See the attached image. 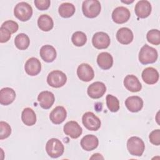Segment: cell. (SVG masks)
<instances>
[{
	"mask_svg": "<svg viewBox=\"0 0 160 160\" xmlns=\"http://www.w3.org/2000/svg\"><path fill=\"white\" fill-rule=\"evenodd\" d=\"M77 75L80 80L84 82H89L94 78V72L89 64L82 63L77 69Z\"/></svg>",
	"mask_w": 160,
	"mask_h": 160,
	"instance_id": "obj_11",
	"label": "cell"
},
{
	"mask_svg": "<svg viewBox=\"0 0 160 160\" xmlns=\"http://www.w3.org/2000/svg\"><path fill=\"white\" fill-rule=\"evenodd\" d=\"M99 144L98 138L92 134H88L84 136L81 140V146L83 149L90 151L95 149Z\"/></svg>",
	"mask_w": 160,
	"mask_h": 160,
	"instance_id": "obj_20",
	"label": "cell"
},
{
	"mask_svg": "<svg viewBox=\"0 0 160 160\" xmlns=\"http://www.w3.org/2000/svg\"><path fill=\"white\" fill-rule=\"evenodd\" d=\"M101 9L100 2L98 0H86L83 1L82 11L84 15L88 18L97 17Z\"/></svg>",
	"mask_w": 160,
	"mask_h": 160,
	"instance_id": "obj_2",
	"label": "cell"
},
{
	"mask_svg": "<svg viewBox=\"0 0 160 160\" xmlns=\"http://www.w3.org/2000/svg\"><path fill=\"white\" fill-rule=\"evenodd\" d=\"M124 85L128 91L132 92H139L142 89V85L138 78L132 74L127 75L125 77Z\"/></svg>",
	"mask_w": 160,
	"mask_h": 160,
	"instance_id": "obj_16",
	"label": "cell"
},
{
	"mask_svg": "<svg viewBox=\"0 0 160 160\" xmlns=\"http://www.w3.org/2000/svg\"><path fill=\"white\" fill-rule=\"evenodd\" d=\"M14 14L16 18L21 21H28L32 15V8L26 2L18 3L14 9Z\"/></svg>",
	"mask_w": 160,
	"mask_h": 160,
	"instance_id": "obj_5",
	"label": "cell"
},
{
	"mask_svg": "<svg viewBox=\"0 0 160 160\" xmlns=\"http://www.w3.org/2000/svg\"><path fill=\"white\" fill-rule=\"evenodd\" d=\"M133 33L128 28H121L116 33V39L122 44H129L133 40Z\"/></svg>",
	"mask_w": 160,
	"mask_h": 160,
	"instance_id": "obj_22",
	"label": "cell"
},
{
	"mask_svg": "<svg viewBox=\"0 0 160 160\" xmlns=\"http://www.w3.org/2000/svg\"><path fill=\"white\" fill-rule=\"evenodd\" d=\"M76 8L74 5L69 2H64L61 4L58 8L59 15L64 18L71 17L75 12Z\"/></svg>",
	"mask_w": 160,
	"mask_h": 160,
	"instance_id": "obj_27",
	"label": "cell"
},
{
	"mask_svg": "<svg viewBox=\"0 0 160 160\" xmlns=\"http://www.w3.org/2000/svg\"><path fill=\"white\" fill-rule=\"evenodd\" d=\"M16 98V92L11 88H4L0 91V103L2 105L8 106L11 104Z\"/></svg>",
	"mask_w": 160,
	"mask_h": 160,
	"instance_id": "obj_23",
	"label": "cell"
},
{
	"mask_svg": "<svg viewBox=\"0 0 160 160\" xmlns=\"http://www.w3.org/2000/svg\"><path fill=\"white\" fill-rule=\"evenodd\" d=\"M11 134V128L8 123L4 121L0 122V139L8 138Z\"/></svg>",
	"mask_w": 160,
	"mask_h": 160,
	"instance_id": "obj_32",
	"label": "cell"
},
{
	"mask_svg": "<svg viewBox=\"0 0 160 160\" xmlns=\"http://www.w3.org/2000/svg\"><path fill=\"white\" fill-rule=\"evenodd\" d=\"M14 44L18 49L25 50L29 47L30 40L28 35L24 33H20L15 37Z\"/></svg>",
	"mask_w": 160,
	"mask_h": 160,
	"instance_id": "obj_28",
	"label": "cell"
},
{
	"mask_svg": "<svg viewBox=\"0 0 160 160\" xmlns=\"http://www.w3.org/2000/svg\"><path fill=\"white\" fill-rule=\"evenodd\" d=\"M39 53L42 59L46 62H51L54 61L57 56L55 48L49 44L42 46Z\"/></svg>",
	"mask_w": 160,
	"mask_h": 160,
	"instance_id": "obj_21",
	"label": "cell"
},
{
	"mask_svg": "<svg viewBox=\"0 0 160 160\" xmlns=\"http://www.w3.org/2000/svg\"><path fill=\"white\" fill-rule=\"evenodd\" d=\"M71 41L74 45L78 47H81L86 43L87 36L85 33L82 31H76L72 35Z\"/></svg>",
	"mask_w": 160,
	"mask_h": 160,
	"instance_id": "obj_29",
	"label": "cell"
},
{
	"mask_svg": "<svg viewBox=\"0 0 160 160\" xmlns=\"http://www.w3.org/2000/svg\"><path fill=\"white\" fill-rule=\"evenodd\" d=\"M130 16L129 10L124 6L115 8L112 13V19L117 24H123L127 22L129 19Z\"/></svg>",
	"mask_w": 160,
	"mask_h": 160,
	"instance_id": "obj_10",
	"label": "cell"
},
{
	"mask_svg": "<svg viewBox=\"0 0 160 160\" xmlns=\"http://www.w3.org/2000/svg\"><path fill=\"white\" fill-rule=\"evenodd\" d=\"M125 105L129 111L137 112L142 109L143 107V101L142 98L138 96H132L126 99Z\"/></svg>",
	"mask_w": 160,
	"mask_h": 160,
	"instance_id": "obj_18",
	"label": "cell"
},
{
	"mask_svg": "<svg viewBox=\"0 0 160 160\" xmlns=\"http://www.w3.org/2000/svg\"><path fill=\"white\" fill-rule=\"evenodd\" d=\"M97 62L101 69L107 70L112 66L113 58L109 52H102L98 54Z\"/></svg>",
	"mask_w": 160,
	"mask_h": 160,
	"instance_id": "obj_24",
	"label": "cell"
},
{
	"mask_svg": "<svg viewBox=\"0 0 160 160\" xmlns=\"http://www.w3.org/2000/svg\"><path fill=\"white\" fill-rule=\"evenodd\" d=\"M67 81V76L62 71L54 70L49 73L47 77L48 84L55 88H59L63 86Z\"/></svg>",
	"mask_w": 160,
	"mask_h": 160,
	"instance_id": "obj_6",
	"label": "cell"
},
{
	"mask_svg": "<svg viewBox=\"0 0 160 160\" xmlns=\"http://www.w3.org/2000/svg\"><path fill=\"white\" fill-rule=\"evenodd\" d=\"M11 33L7 29L1 27L0 28V42L1 43L8 42L11 38Z\"/></svg>",
	"mask_w": 160,
	"mask_h": 160,
	"instance_id": "obj_35",
	"label": "cell"
},
{
	"mask_svg": "<svg viewBox=\"0 0 160 160\" xmlns=\"http://www.w3.org/2000/svg\"><path fill=\"white\" fill-rule=\"evenodd\" d=\"M39 28L43 31H49L53 28L54 22L52 19L47 14L41 15L38 19Z\"/></svg>",
	"mask_w": 160,
	"mask_h": 160,
	"instance_id": "obj_26",
	"label": "cell"
},
{
	"mask_svg": "<svg viewBox=\"0 0 160 160\" xmlns=\"http://www.w3.org/2000/svg\"><path fill=\"white\" fill-rule=\"evenodd\" d=\"M66 110L63 106H61L56 107L52 110L49 114L50 120L55 124H61L66 119Z\"/></svg>",
	"mask_w": 160,
	"mask_h": 160,
	"instance_id": "obj_17",
	"label": "cell"
},
{
	"mask_svg": "<svg viewBox=\"0 0 160 160\" xmlns=\"http://www.w3.org/2000/svg\"><path fill=\"white\" fill-rule=\"evenodd\" d=\"M106 91L105 84L100 81H96L90 84L87 89L88 96L92 99L101 98Z\"/></svg>",
	"mask_w": 160,
	"mask_h": 160,
	"instance_id": "obj_9",
	"label": "cell"
},
{
	"mask_svg": "<svg viewBox=\"0 0 160 160\" xmlns=\"http://www.w3.org/2000/svg\"><path fill=\"white\" fill-rule=\"evenodd\" d=\"M158 56V54L156 49L145 44L139 52V61L142 64H151L156 61Z\"/></svg>",
	"mask_w": 160,
	"mask_h": 160,
	"instance_id": "obj_1",
	"label": "cell"
},
{
	"mask_svg": "<svg viewBox=\"0 0 160 160\" xmlns=\"http://www.w3.org/2000/svg\"><path fill=\"white\" fill-rule=\"evenodd\" d=\"M151 4L146 0H141L138 1L134 8L136 15L139 18H146L151 12Z\"/></svg>",
	"mask_w": 160,
	"mask_h": 160,
	"instance_id": "obj_13",
	"label": "cell"
},
{
	"mask_svg": "<svg viewBox=\"0 0 160 160\" xmlns=\"http://www.w3.org/2000/svg\"><path fill=\"white\" fill-rule=\"evenodd\" d=\"M63 130L65 134L72 139L78 138L82 132V128L74 121H70L66 122L64 126Z\"/></svg>",
	"mask_w": 160,
	"mask_h": 160,
	"instance_id": "obj_12",
	"label": "cell"
},
{
	"mask_svg": "<svg viewBox=\"0 0 160 160\" xmlns=\"http://www.w3.org/2000/svg\"><path fill=\"white\" fill-rule=\"evenodd\" d=\"M106 105L109 110L113 112H117L119 109V101L118 99L111 94H108L106 96Z\"/></svg>",
	"mask_w": 160,
	"mask_h": 160,
	"instance_id": "obj_30",
	"label": "cell"
},
{
	"mask_svg": "<svg viewBox=\"0 0 160 160\" xmlns=\"http://www.w3.org/2000/svg\"><path fill=\"white\" fill-rule=\"evenodd\" d=\"M82 122L87 129L92 131H98L101 124L99 118L92 112H85L82 117Z\"/></svg>",
	"mask_w": 160,
	"mask_h": 160,
	"instance_id": "obj_7",
	"label": "cell"
},
{
	"mask_svg": "<svg viewBox=\"0 0 160 160\" xmlns=\"http://www.w3.org/2000/svg\"><path fill=\"white\" fill-rule=\"evenodd\" d=\"M22 122L28 126L34 125L36 122V115L34 111L30 108H24L21 114Z\"/></svg>",
	"mask_w": 160,
	"mask_h": 160,
	"instance_id": "obj_25",
	"label": "cell"
},
{
	"mask_svg": "<svg viewBox=\"0 0 160 160\" xmlns=\"http://www.w3.org/2000/svg\"><path fill=\"white\" fill-rule=\"evenodd\" d=\"M38 101L42 108L44 109H48L52 106L54 102V95L50 91H44L39 94L38 96Z\"/></svg>",
	"mask_w": 160,
	"mask_h": 160,
	"instance_id": "obj_15",
	"label": "cell"
},
{
	"mask_svg": "<svg viewBox=\"0 0 160 160\" xmlns=\"http://www.w3.org/2000/svg\"><path fill=\"white\" fill-rule=\"evenodd\" d=\"M147 40L149 42L154 45L160 44V32L158 29H151L149 31L146 35Z\"/></svg>",
	"mask_w": 160,
	"mask_h": 160,
	"instance_id": "obj_31",
	"label": "cell"
},
{
	"mask_svg": "<svg viewBox=\"0 0 160 160\" xmlns=\"http://www.w3.org/2000/svg\"><path fill=\"white\" fill-rule=\"evenodd\" d=\"M34 2L36 7L41 11L48 9L51 4L49 0H35Z\"/></svg>",
	"mask_w": 160,
	"mask_h": 160,
	"instance_id": "obj_36",
	"label": "cell"
},
{
	"mask_svg": "<svg viewBox=\"0 0 160 160\" xmlns=\"http://www.w3.org/2000/svg\"><path fill=\"white\" fill-rule=\"evenodd\" d=\"M127 148L130 154L135 156H141L145 149L143 141L139 137L132 136L127 141Z\"/></svg>",
	"mask_w": 160,
	"mask_h": 160,
	"instance_id": "obj_3",
	"label": "cell"
},
{
	"mask_svg": "<svg viewBox=\"0 0 160 160\" xmlns=\"http://www.w3.org/2000/svg\"><path fill=\"white\" fill-rule=\"evenodd\" d=\"M46 151L50 157L57 158L62 155L64 147L60 140L56 138H51L48 140L46 144Z\"/></svg>",
	"mask_w": 160,
	"mask_h": 160,
	"instance_id": "obj_4",
	"label": "cell"
},
{
	"mask_svg": "<svg viewBox=\"0 0 160 160\" xmlns=\"http://www.w3.org/2000/svg\"><path fill=\"white\" fill-rule=\"evenodd\" d=\"M26 72L31 76L38 75L41 70V64L36 58H31L27 60L24 65Z\"/></svg>",
	"mask_w": 160,
	"mask_h": 160,
	"instance_id": "obj_14",
	"label": "cell"
},
{
	"mask_svg": "<svg viewBox=\"0 0 160 160\" xmlns=\"http://www.w3.org/2000/svg\"><path fill=\"white\" fill-rule=\"evenodd\" d=\"M149 141L154 145L159 146L160 144V130L159 129L153 130L149 136Z\"/></svg>",
	"mask_w": 160,
	"mask_h": 160,
	"instance_id": "obj_34",
	"label": "cell"
},
{
	"mask_svg": "<svg viewBox=\"0 0 160 160\" xmlns=\"http://www.w3.org/2000/svg\"><path fill=\"white\" fill-rule=\"evenodd\" d=\"M134 1H122V2H124V3H131V2H133Z\"/></svg>",
	"mask_w": 160,
	"mask_h": 160,
	"instance_id": "obj_38",
	"label": "cell"
},
{
	"mask_svg": "<svg viewBox=\"0 0 160 160\" xmlns=\"http://www.w3.org/2000/svg\"><path fill=\"white\" fill-rule=\"evenodd\" d=\"M159 75L158 71L152 68L149 67L143 70L142 72V79L143 81L148 84H154L159 80Z\"/></svg>",
	"mask_w": 160,
	"mask_h": 160,
	"instance_id": "obj_19",
	"label": "cell"
},
{
	"mask_svg": "<svg viewBox=\"0 0 160 160\" xmlns=\"http://www.w3.org/2000/svg\"><path fill=\"white\" fill-rule=\"evenodd\" d=\"M90 159H103L104 158L101 156V154L96 153V154H94L92 155V156L90 158Z\"/></svg>",
	"mask_w": 160,
	"mask_h": 160,
	"instance_id": "obj_37",
	"label": "cell"
},
{
	"mask_svg": "<svg viewBox=\"0 0 160 160\" xmlns=\"http://www.w3.org/2000/svg\"><path fill=\"white\" fill-rule=\"evenodd\" d=\"M1 27L7 29L8 30H9L11 32V34L16 32L18 30V28H19L18 24L16 22L12 21V20L6 21L5 22H4L2 24Z\"/></svg>",
	"mask_w": 160,
	"mask_h": 160,
	"instance_id": "obj_33",
	"label": "cell"
},
{
	"mask_svg": "<svg viewBox=\"0 0 160 160\" xmlns=\"http://www.w3.org/2000/svg\"><path fill=\"white\" fill-rule=\"evenodd\" d=\"M111 40L109 35L104 32H98L93 35L92 43L98 49H106L110 45Z\"/></svg>",
	"mask_w": 160,
	"mask_h": 160,
	"instance_id": "obj_8",
	"label": "cell"
}]
</instances>
